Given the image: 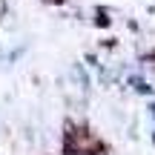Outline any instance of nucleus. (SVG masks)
Segmentation results:
<instances>
[{"mask_svg": "<svg viewBox=\"0 0 155 155\" xmlns=\"http://www.w3.org/2000/svg\"><path fill=\"white\" fill-rule=\"evenodd\" d=\"M72 155H86V152H72Z\"/></svg>", "mask_w": 155, "mask_h": 155, "instance_id": "obj_1", "label": "nucleus"}]
</instances>
